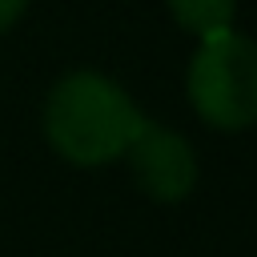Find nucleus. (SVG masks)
I'll return each mask as SVG.
<instances>
[{
	"label": "nucleus",
	"instance_id": "nucleus-1",
	"mask_svg": "<svg viewBox=\"0 0 257 257\" xmlns=\"http://www.w3.org/2000/svg\"><path fill=\"white\" fill-rule=\"evenodd\" d=\"M145 120L149 116L137 108V100L108 72L96 68H72L56 76L40 108L48 149L76 169H100L124 161Z\"/></svg>",
	"mask_w": 257,
	"mask_h": 257
},
{
	"label": "nucleus",
	"instance_id": "nucleus-2",
	"mask_svg": "<svg viewBox=\"0 0 257 257\" xmlns=\"http://www.w3.org/2000/svg\"><path fill=\"white\" fill-rule=\"evenodd\" d=\"M185 96L201 124L245 133L257 124V40L241 28L197 40L185 68Z\"/></svg>",
	"mask_w": 257,
	"mask_h": 257
},
{
	"label": "nucleus",
	"instance_id": "nucleus-3",
	"mask_svg": "<svg viewBox=\"0 0 257 257\" xmlns=\"http://www.w3.org/2000/svg\"><path fill=\"white\" fill-rule=\"evenodd\" d=\"M124 161H128L137 189L153 205H181L197 189V177H201L197 149L189 145V137L169 124H157V120H145V128L137 133V141L124 153Z\"/></svg>",
	"mask_w": 257,
	"mask_h": 257
},
{
	"label": "nucleus",
	"instance_id": "nucleus-4",
	"mask_svg": "<svg viewBox=\"0 0 257 257\" xmlns=\"http://www.w3.org/2000/svg\"><path fill=\"white\" fill-rule=\"evenodd\" d=\"M173 24L193 36V40H209L217 32L237 28V0H165Z\"/></svg>",
	"mask_w": 257,
	"mask_h": 257
},
{
	"label": "nucleus",
	"instance_id": "nucleus-5",
	"mask_svg": "<svg viewBox=\"0 0 257 257\" xmlns=\"http://www.w3.org/2000/svg\"><path fill=\"white\" fill-rule=\"evenodd\" d=\"M28 4H32V0H0V32L16 28V24L24 20V12H28Z\"/></svg>",
	"mask_w": 257,
	"mask_h": 257
}]
</instances>
